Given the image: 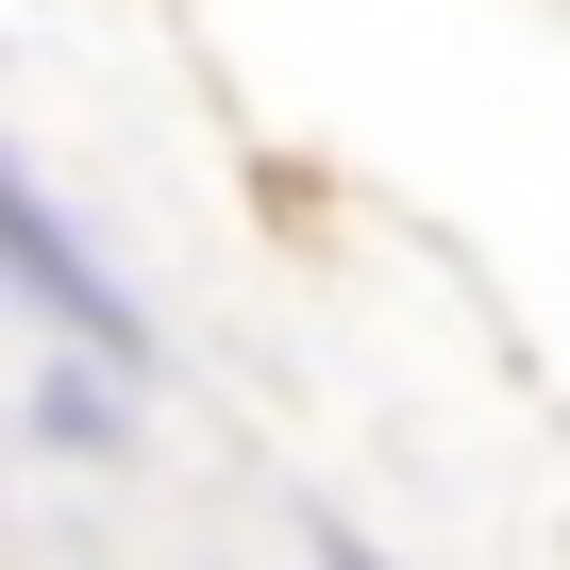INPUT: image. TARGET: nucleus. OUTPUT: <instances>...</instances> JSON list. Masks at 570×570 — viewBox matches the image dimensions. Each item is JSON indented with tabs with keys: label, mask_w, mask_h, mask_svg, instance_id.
<instances>
[{
	"label": "nucleus",
	"mask_w": 570,
	"mask_h": 570,
	"mask_svg": "<svg viewBox=\"0 0 570 570\" xmlns=\"http://www.w3.org/2000/svg\"><path fill=\"white\" fill-rule=\"evenodd\" d=\"M0 268H18V285H35V303H51L68 336H101V353L135 336V320H118V285H101V268H85V252H68L51 218H35V185H0Z\"/></svg>",
	"instance_id": "f257e3e1"
},
{
	"label": "nucleus",
	"mask_w": 570,
	"mask_h": 570,
	"mask_svg": "<svg viewBox=\"0 0 570 570\" xmlns=\"http://www.w3.org/2000/svg\"><path fill=\"white\" fill-rule=\"evenodd\" d=\"M336 570H370V553H336Z\"/></svg>",
	"instance_id": "f03ea898"
}]
</instances>
